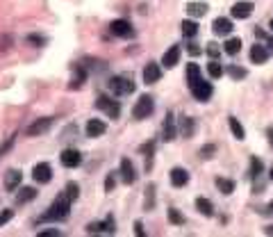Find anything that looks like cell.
I'll return each instance as SVG.
<instances>
[{
	"instance_id": "1",
	"label": "cell",
	"mask_w": 273,
	"mask_h": 237,
	"mask_svg": "<svg viewBox=\"0 0 273 237\" xmlns=\"http://www.w3.org/2000/svg\"><path fill=\"white\" fill-rule=\"evenodd\" d=\"M71 201L73 199H71L66 192L59 194V199L48 207V212L41 217V221H64L68 217V210H71Z\"/></svg>"
},
{
	"instance_id": "2",
	"label": "cell",
	"mask_w": 273,
	"mask_h": 237,
	"mask_svg": "<svg viewBox=\"0 0 273 237\" xmlns=\"http://www.w3.org/2000/svg\"><path fill=\"white\" fill-rule=\"evenodd\" d=\"M107 87L114 96H128V94H132L134 91V82L130 78H123V75H116V78H112L107 82Z\"/></svg>"
},
{
	"instance_id": "3",
	"label": "cell",
	"mask_w": 273,
	"mask_h": 237,
	"mask_svg": "<svg viewBox=\"0 0 273 237\" xmlns=\"http://www.w3.org/2000/svg\"><path fill=\"white\" fill-rule=\"evenodd\" d=\"M153 110H155L153 98H150V96H141L139 101H137V105H134L132 117L134 118H146V117H150V114H153Z\"/></svg>"
},
{
	"instance_id": "4",
	"label": "cell",
	"mask_w": 273,
	"mask_h": 237,
	"mask_svg": "<svg viewBox=\"0 0 273 237\" xmlns=\"http://www.w3.org/2000/svg\"><path fill=\"white\" fill-rule=\"evenodd\" d=\"M96 105H98V110L105 112V114H107L110 118H116L118 114H121V107H118V103H116V101H112V98H107V96H98Z\"/></svg>"
},
{
	"instance_id": "5",
	"label": "cell",
	"mask_w": 273,
	"mask_h": 237,
	"mask_svg": "<svg viewBox=\"0 0 273 237\" xmlns=\"http://www.w3.org/2000/svg\"><path fill=\"white\" fill-rule=\"evenodd\" d=\"M189 89H192V96L196 98V101H207V98L212 96V85H209V82H205L203 78H200L198 82L189 85Z\"/></svg>"
},
{
	"instance_id": "6",
	"label": "cell",
	"mask_w": 273,
	"mask_h": 237,
	"mask_svg": "<svg viewBox=\"0 0 273 237\" xmlns=\"http://www.w3.org/2000/svg\"><path fill=\"white\" fill-rule=\"evenodd\" d=\"M32 178L37 180V183H41V185H46V183H50V178H52V169H50V164H34V169H32Z\"/></svg>"
},
{
	"instance_id": "7",
	"label": "cell",
	"mask_w": 273,
	"mask_h": 237,
	"mask_svg": "<svg viewBox=\"0 0 273 237\" xmlns=\"http://www.w3.org/2000/svg\"><path fill=\"white\" fill-rule=\"evenodd\" d=\"M59 162L64 164L66 169H73V167H80V162H82V155L75 151V148H66L62 155H59Z\"/></svg>"
},
{
	"instance_id": "8",
	"label": "cell",
	"mask_w": 273,
	"mask_h": 237,
	"mask_svg": "<svg viewBox=\"0 0 273 237\" xmlns=\"http://www.w3.org/2000/svg\"><path fill=\"white\" fill-rule=\"evenodd\" d=\"M110 30H112V34H116V37H132V34H134L132 25H130L128 21H123V18H116V21H112Z\"/></svg>"
},
{
	"instance_id": "9",
	"label": "cell",
	"mask_w": 273,
	"mask_h": 237,
	"mask_svg": "<svg viewBox=\"0 0 273 237\" xmlns=\"http://www.w3.org/2000/svg\"><path fill=\"white\" fill-rule=\"evenodd\" d=\"M50 126H52V118L50 117L39 118V121H34V123L28 128V135H30V137H39V135L48 133V130H50Z\"/></svg>"
},
{
	"instance_id": "10",
	"label": "cell",
	"mask_w": 273,
	"mask_h": 237,
	"mask_svg": "<svg viewBox=\"0 0 273 237\" xmlns=\"http://www.w3.org/2000/svg\"><path fill=\"white\" fill-rule=\"evenodd\" d=\"M164 141H173L176 139V117H173V112H166V118H164Z\"/></svg>"
},
{
	"instance_id": "11",
	"label": "cell",
	"mask_w": 273,
	"mask_h": 237,
	"mask_svg": "<svg viewBox=\"0 0 273 237\" xmlns=\"http://www.w3.org/2000/svg\"><path fill=\"white\" fill-rule=\"evenodd\" d=\"M160 75H162V68H160V64H155V62L146 64V68H144V82H146V85H153V82H157V80H160Z\"/></svg>"
},
{
	"instance_id": "12",
	"label": "cell",
	"mask_w": 273,
	"mask_h": 237,
	"mask_svg": "<svg viewBox=\"0 0 273 237\" xmlns=\"http://www.w3.org/2000/svg\"><path fill=\"white\" fill-rule=\"evenodd\" d=\"M121 176H123V180H126L128 185H132L134 180H137V173H134V164L128 160V157H123L121 160Z\"/></svg>"
},
{
	"instance_id": "13",
	"label": "cell",
	"mask_w": 273,
	"mask_h": 237,
	"mask_svg": "<svg viewBox=\"0 0 273 237\" xmlns=\"http://www.w3.org/2000/svg\"><path fill=\"white\" fill-rule=\"evenodd\" d=\"M177 59H180V46H171L169 51L164 52V57H162V64L166 68H173L177 64Z\"/></svg>"
},
{
	"instance_id": "14",
	"label": "cell",
	"mask_w": 273,
	"mask_h": 237,
	"mask_svg": "<svg viewBox=\"0 0 273 237\" xmlns=\"http://www.w3.org/2000/svg\"><path fill=\"white\" fill-rule=\"evenodd\" d=\"M212 30H214V34H219V37H225V34L232 32V21L230 18H216L212 23Z\"/></svg>"
},
{
	"instance_id": "15",
	"label": "cell",
	"mask_w": 273,
	"mask_h": 237,
	"mask_svg": "<svg viewBox=\"0 0 273 237\" xmlns=\"http://www.w3.org/2000/svg\"><path fill=\"white\" fill-rule=\"evenodd\" d=\"M187 183H189V173H187L185 169L176 167V169L171 171V185L173 187H185Z\"/></svg>"
},
{
	"instance_id": "16",
	"label": "cell",
	"mask_w": 273,
	"mask_h": 237,
	"mask_svg": "<svg viewBox=\"0 0 273 237\" xmlns=\"http://www.w3.org/2000/svg\"><path fill=\"white\" fill-rule=\"evenodd\" d=\"M21 178H23V173L18 169H9L7 173H5V187H7L9 192L16 189V187L21 185Z\"/></svg>"
},
{
	"instance_id": "17",
	"label": "cell",
	"mask_w": 273,
	"mask_h": 237,
	"mask_svg": "<svg viewBox=\"0 0 273 237\" xmlns=\"http://www.w3.org/2000/svg\"><path fill=\"white\" fill-rule=\"evenodd\" d=\"M230 12H232V16H235V18H248V16H251V12H253V5H251V2H235Z\"/></svg>"
},
{
	"instance_id": "18",
	"label": "cell",
	"mask_w": 273,
	"mask_h": 237,
	"mask_svg": "<svg viewBox=\"0 0 273 237\" xmlns=\"http://www.w3.org/2000/svg\"><path fill=\"white\" fill-rule=\"evenodd\" d=\"M105 130H107V126H105L100 118H91L87 123V135L89 137H100V135H105Z\"/></svg>"
},
{
	"instance_id": "19",
	"label": "cell",
	"mask_w": 273,
	"mask_h": 237,
	"mask_svg": "<svg viewBox=\"0 0 273 237\" xmlns=\"http://www.w3.org/2000/svg\"><path fill=\"white\" fill-rule=\"evenodd\" d=\"M251 59L255 62V64H264L266 59H269V51H266L264 46L255 44V46L251 48Z\"/></svg>"
},
{
	"instance_id": "20",
	"label": "cell",
	"mask_w": 273,
	"mask_h": 237,
	"mask_svg": "<svg viewBox=\"0 0 273 237\" xmlns=\"http://www.w3.org/2000/svg\"><path fill=\"white\" fill-rule=\"evenodd\" d=\"M34 196H37V189H34V187H21L18 194H16V201H18V203H28V201H32Z\"/></svg>"
},
{
	"instance_id": "21",
	"label": "cell",
	"mask_w": 273,
	"mask_h": 237,
	"mask_svg": "<svg viewBox=\"0 0 273 237\" xmlns=\"http://www.w3.org/2000/svg\"><path fill=\"white\" fill-rule=\"evenodd\" d=\"M228 123H230V130H232V135H235L237 139H239V141H241V139H246L244 126H241V123H239V121H237L235 117H230V118H228Z\"/></svg>"
},
{
	"instance_id": "22",
	"label": "cell",
	"mask_w": 273,
	"mask_h": 237,
	"mask_svg": "<svg viewBox=\"0 0 273 237\" xmlns=\"http://www.w3.org/2000/svg\"><path fill=\"white\" fill-rule=\"evenodd\" d=\"M205 12H207L205 2H189V5H187V14L193 16V18H196V16H203Z\"/></svg>"
},
{
	"instance_id": "23",
	"label": "cell",
	"mask_w": 273,
	"mask_h": 237,
	"mask_svg": "<svg viewBox=\"0 0 273 237\" xmlns=\"http://www.w3.org/2000/svg\"><path fill=\"white\" fill-rule=\"evenodd\" d=\"M196 207H198L200 215H205V217L214 215V207H212V203H209L207 199H196Z\"/></svg>"
},
{
	"instance_id": "24",
	"label": "cell",
	"mask_w": 273,
	"mask_h": 237,
	"mask_svg": "<svg viewBox=\"0 0 273 237\" xmlns=\"http://www.w3.org/2000/svg\"><path fill=\"white\" fill-rule=\"evenodd\" d=\"M180 30H182V34H185V37H196V32H198V25H196V23L193 21H182L180 23Z\"/></svg>"
},
{
	"instance_id": "25",
	"label": "cell",
	"mask_w": 273,
	"mask_h": 237,
	"mask_svg": "<svg viewBox=\"0 0 273 237\" xmlns=\"http://www.w3.org/2000/svg\"><path fill=\"white\" fill-rule=\"evenodd\" d=\"M198 80H200V67L198 64H189L187 67V82L193 85V82H198Z\"/></svg>"
},
{
	"instance_id": "26",
	"label": "cell",
	"mask_w": 273,
	"mask_h": 237,
	"mask_svg": "<svg viewBox=\"0 0 273 237\" xmlns=\"http://www.w3.org/2000/svg\"><path fill=\"white\" fill-rule=\"evenodd\" d=\"M192 133H193V118L185 117L180 121V135H182V137H192Z\"/></svg>"
},
{
	"instance_id": "27",
	"label": "cell",
	"mask_w": 273,
	"mask_h": 237,
	"mask_svg": "<svg viewBox=\"0 0 273 237\" xmlns=\"http://www.w3.org/2000/svg\"><path fill=\"white\" fill-rule=\"evenodd\" d=\"M216 187H219L223 194H232V192H235V183H232V180H228V178H216Z\"/></svg>"
},
{
	"instance_id": "28",
	"label": "cell",
	"mask_w": 273,
	"mask_h": 237,
	"mask_svg": "<svg viewBox=\"0 0 273 237\" xmlns=\"http://www.w3.org/2000/svg\"><path fill=\"white\" fill-rule=\"evenodd\" d=\"M207 73H209V78H214L216 80V78H221L223 75V67L216 62V59H212V62L207 64Z\"/></svg>"
},
{
	"instance_id": "29",
	"label": "cell",
	"mask_w": 273,
	"mask_h": 237,
	"mask_svg": "<svg viewBox=\"0 0 273 237\" xmlns=\"http://www.w3.org/2000/svg\"><path fill=\"white\" fill-rule=\"evenodd\" d=\"M239 51H241V41H239L237 37H232V39L225 41V52H228V55H237Z\"/></svg>"
},
{
	"instance_id": "30",
	"label": "cell",
	"mask_w": 273,
	"mask_h": 237,
	"mask_svg": "<svg viewBox=\"0 0 273 237\" xmlns=\"http://www.w3.org/2000/svg\"><path fill=\"white\" fill-rule=\"evenodd\" d=\"M153 148H155V144H153V141H148L146 146H141V153L146 155V169H150V160H153Z\"/></svg>"
},
{
	"instance_id": "31",
	"label": "cell",
	"mask_w": 273,
	"mask_h": 237,
	"mask_svg": "<svg viewBox=\"0 0 273 237\" xmlns=\"http://www.w3.org/2000/svg\"><path fill=\"white\" fill-rule=\"evenodd\" d=\"M169 219H171V223H176V226H182V223H185V217L180 215L176 207H171L169 210Z\"/></svg>"
},
{
	"instance_id": "32",
	"label": "cell",
	"mask_w": 273,
	"mask_h": 237,
	"mask_svg": "<svg viewBox=\"0 0 273 237\" xmlns=\"http://www.w3.org/2000/svg\"><path fill=\"white\" fill-rule=\"evenodd\" d=\"M228 73H230V78H235V80H241V78H246V68H241V67H230Z\"/></svg>"
},
{
	"instance_id": "33",
	"label": "cell",
	"mask_w": 273,
	"mask_h": 237,
	"mask_svg": "<svg viewBox=\"0 0 273 237\" xmlns=\"http://www.w3.org/2000/svg\"><path fill=\"white\" fill-rule=\"evenodd\" d=\"M259 173H262V160L253 157V160H251V176H253V178H257Z\"/></svg>"
},
{
	"instance_id": "34",
	"label": "cell",
	"mask_w": 273,
	"mask_h": 237,
	"mask_svg": "<svg viewBox=\"0 0 273 237\" xmlns=\"http://www.w3.org/2000/svg\"><path fill=\"white\" fill-rule=\"evenodd\" d=\"M155 203V185H148V201H146V210H150Z\"/></svg>"
},
{
	"instance_id": "35",
	"label": "cell",
	"mask_w": 273,
	"mask_h": 237,
	"mask_svg": "<svg viewBox=\"0 0 273 237\" xmlns=\"http://www.w3.org/2000/svg\"><path fill=\"white\" fill-rule=\"evenodd\" d=\"M78 189H80V187H78V185H75V183H68V185H66V194H68V196H71V199H78Z\"/></svg>"
},
{
	"instance_id": "36",
	"label": "cell",
	"mask_w": 273,
	"mask_h": 237,
	"mask_svg": "<svg viewBox=\"0 0 273 237\" xmlns=\"http://www.w3.org/2000/svg\"><path fill=\"white\" fill-rule=\"evenodd\" d=\"M207 55H209L212 59H216V57H219V46H216V44H207Z\"/></svg>"
},
{
	"instance_id": "37",
	"label": "cell",
	"mask_w": 273,
	"mask_h": 237,
	"mask_svg": "<svg viewBox=\"0 0 273 237\" xmlns=\"http://www.w3.org/2000/svg\"><path fill=\"white\" fill-rule=\"evenodd\" d=\"M12 217H14V212H12V210H2V212H0V226H2V223H7Z\"/></svg>"
},
{
	"instance_id": "38",
	"label": "cell",
	"mask_w": 273,
	"mask_h": 237,
	"mask_svg": "<svg viewBox=\"0 0 273 237\" xmlns=\"http://www.w3.org/2000/svg\"><path fill=\"white\" fill-rule=\"evenodd\" d=\"M114 185H116V178L107 176V180H105V189H107V192H112V189H114Z\"/></svg>"
},
{
	"instance_id": "39",
	"label": "cell",
	"mask_w": 273,
	"mask_h": 237,
	"mask_svg": "<svg viewBox=\"0 0 273 237\" xmlns=\"http://www.w3.org/2000/svg\"><path fill=\"white\" fill-rule=\"evenodd\" d=\"M134 235L144 237V223H141V221H134Z\"/></svg>"
},
{
	"instance_id": "40",
	"label": "cell",
	"mask_w": 273,
	"mask_h": 237,
	"mask_svg": "<svg viewBox=\"0 0 273 237\" xmlns=\"http://www.w3.org/2000/svg\"><path fill=\"white\" fill-rule=\"evenodd\" d=\"M212 153H214V146H205L203 151H200V155L203 157H212Z\"/></svg>"
},
{
	"instance_id": "41",
	"label": "cell",
	"mask_w": 273,
	"mask_h": 237,
	"mask_svg": "<svg viewBox=\"0 0 273 237\" xmlns=\"http://www.w3.org/2000/svg\"><path fill=\"white\" fill-rule=\"evenodd\" d=\"M59 230H44V233H39V237H57Z\"/></svg>"
},
{
	"instance_id": "42",
	"label": "cell",
	"mask_w": 273,
	"mask_h": 237,
	"mask_svg": "<svg viewBox=\"0 0 273 237\" xmlns=\"http://www.w3.org/2000/svg\"><path fill=\"white\" fill-rule=\"evenodd\" d=\"M187 51H189V55H198L200 52V48L196 44H189V48H187Z\"/></svg>"
},
{
	"instance_id": "43",
	"label": "cell",
	"mask_w": 273,
	"mask_h": 237,
	"mask_svg": "<svg viewBox=\"0 0 273 237\" xmlns=\"http://www.w3.org/2000/svg\"><path fill=\"white\" fill-rule=\"evenodd\" d=\"M30 41H32V44H44V39H41V37H34V34H30Z\"/></svg>"
},
{
	"instance_id": "44",
	"label": "cell",
	"mask_w": 273,
	"mask_h": 237,
	"mask_svg": "<svg viewBox=\"0 0 273 237\" xmlns=\"http://www.w3.org/2000/svg\"><path fill=\"white\" fill-rule=\"evenodd\" d=\"M266 137H269V144L273 146V128H269V130H266Z\"/></svg>"
},
{
	"instance_id": "45",
	"label": "cell",
	"mask_w": 273,
	"mask_h": 237,
	"mask_svg": "<svg viewBox=\"0 0 273 237\" xmlns=\"http://www.w3.org/2000/svg\"><path fill=\"white\" fill-rule=\"evenodd\" d=\"M264 233H266V235H273V226H266Z\"/></svg>"
},
{
	"instance_id": "46",
	"label": "cell",
	"mask_w": 273,
	"mask_h": 237,
	"mask_svg": "<svg viewBox=\"0 0 273 237\" xmlns=\"http://www.w3.org/2000/svg\"><path fill=\"white\" fill-rule=\"evenodd\" d=\"M269 178H271V183H273V167H271V171H269Z\"/></svg>"
},
{
	"instance_id": "47",
	"label": "cell",
	"mask_w": 273,
	"mask_h": 237,
	"mask_svg": "<svg viewBox=\"0 0 273 237\" xmlns=\"http://www.w3.org/2000/svg\"><path fill=\"white\" fill-rule=\"evenodd\" d=\"M269 46H271V51H273V39H271V41H269Z\"/></svg>"
},
{
	"instance_id": "48",
	"label": "cell",
	"mask_w": 273,
	"mask_h": 237,
	"mask_svg": "<svg viewBox=\"0 0 273 237\" xmlns=\"http://www.w3.org/2000/svg\"><path fill=\"white\" fill-rule=\"evenodd\" d=\"M269 207H271V210H273V201H271V205H269Z\"/></svg>"
},
{
	"instance_id": "49",
	"label": "cell",
	"mask_w": 273,
	"mask_h": 237,
	"mask_svg": "<svg viewBox=\"0 0 273 237\" xmlns=\"http://www.w3.org/2000/svg\"><path fill=\"white\" fill-rule=\"evenodd\" d=\"M271 30H273V21H271Z\"/></svg>"
}]
</instances>
